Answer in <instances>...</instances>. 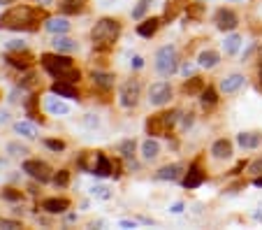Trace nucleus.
I'll return each instance as SVG.
<instances>
[{"mask_svg":"<svg viewBox=\"0 0 262 230\" xmlns=\"http://www.w3.org/2000/svg\"><path fill=\"white\" fill-rule=\"evenodd\" d=\"M40 17H42L40 10H30V7H26V5H19L3 14L0 28H7V30H35Z\"/></svg>","mask_w":262,"mask_h":230,"instance_id":"nucleus-1","label":"nucleus"},{"mask_svg":"<svg viewBox=\"0 0 262 230\" xmlns=\"http://www.w3.org/2000/svg\"><path fill=\"white\" fill-rule=\"evenodd\" d=\"M42 65L44 70L49 72L51 77H56L58 82H79V77H82V72L74 68V63H72L67 56H63L60 51H56V54H42Z\"/></svg>","mask_w":262,"mask_h":230,"instance_id":"nucleus-2","label":"nucleus"},{"mask_svg":"<svg viewBox=\"0 0 262 230\" xmlns=\"http://www.w3.org/2000/svg\"><path fill=\"white\" fill-rule=\"evenodd\" d=\"M119 35H121V23L116 21V19H100V21L93 26V30H91V38H93L95 49H100V51L114 47Z\"/></svg>","mask_w":262,"mask_h":230,"instance_id":"nucleus-3","label":"nucleus"},{"mask_svg":"<svg viewBox=\"0 0 262 230\" xmlns=\"http://www.w3.org/2000/svg\"><path fill=\"white\" fill-rule=\"evenodd\" d=\"M156 70L163 77H169L176 72V49L174 47H160L156 54Z\"/></svg>","mask_w":262,"mask_h":230,"instance_id":"nucleus-4","label":"nucleus"},{"mask_svg":"<svg viewBox=\"0 0 262 230\" xmlns=\"http://www.w3.org/2000/svg\"><path fill=\"white\" fill-rule=\"evenodd\" d=\"M176 114L179 112H163V114H156L151 116V119L146 121V133L148 135H167L169 128L174 126V121H176Z\"/></svg>","mask_w":262,"mask_h":230,"instance_id":"nucleus-5","label":"nucleus"},{"mask_svg":"<svg viewBox=\"0 0 262 230\" xmlns=\"http://www.w3.org/2000/svg\"><path fill=\"white\" fill-rule=\"evenodd\" d=\"M139 82L137 79H128V82H123L121 84V88H119V103H121V107H135L137 105V100H139Z\"/></svg>","mask_w":262,"mask_h":230,"instance_id":"nucleus-6","label":"nucleus"},{"mask_svg":"<svg viewBox=\"0 0 262 230\" xmlns=\"http://www.w3.org/2000/svg\"><path fill=\"white\" fill-rule=\"evenodd\" d=\"M23 172H26L28 177H33L35 181H40V184H47V181L54 179L51 168L44 163V160H26V163H23Z\"/></svg>","mask_w":262,"mask_h":230,"instance_id":"nucleus-7","label":"nucleus"},{"mask_svg":"<svg viewBox=\"0 0 262 230\" xmlns=\"http://www.w3.org/2000/svg\"><path fill=\"white\" fill-rule=\"evenodd\" d=\"M172 100V86L167 82H156L148 88V103L156 105V107H163Z\"/></svg>","mask_w":262,"mask_h":230,"instance_id":"nucleus-8","label":"nucleus"},{"mask_svg":"<svg viewBox=\"0 0 262 230\" xmlns=\"http://www.w3.org/2000/svg\"><path fill=\"white\" fill-rule=\"evenodd\" d=\"M5 60L10 63L12 68H19V70H28V68L35 63L33 54H28V49H23V51H7Z\"/></svg>","mask_w":262,"mask_h":230,"instance_id":"nucleus-9","label":"nucleus"},{"mask_svg":"<svg viewBox=\"0 0 262 230\" xmlns=\"http://www.w3.org/2000/svg\"><path fill=\"white\" fill-rule=\"evenodd\" d=\"M213 21H216V28H218V30H235L237 28V23H239V19H237V14L232 10H218L216 12V17H213Z\"/></svg>","mask_w":262,"mask_h":230,"instance_id":"nucleus-10","label":"nucleus"},{"mask_svg":"<svg viewBox=\"0 0 262 230\" xmlns=\"http://www.w3.org/2000/svg\"><path fill=\"white\" fill-rule=\"evenodd\" d=\"M181 172H183V165H181V163H172V165L160 168V170L156 172V179H160V181H176L181 177Z\"/></svg>","mask_w":262,"mask_h":230,"instance_id":"nucleus-11","label":"nucleus"},{"mask_svg":"<svg viewBox=\"0 0 262 230\" xmlns=\"http://www.w3.org/2000/svg\"><path fill=\"white\" fill-rule=\"evenodd\" d=\"M237 142H239L241 149H257L262 144V133H255V130L239 133V135H237Z\"/></svg>","mask_w":262,"mask_h":230,"instance_id":"nucleus-12","label":"nucleus"},{"mask_svg":"<svg viewBox=\"0 0 262 230\" xmlns=\"http://www.w3.org/2000/svg\"><path fill=\"white\" fill-rule=\"evenodd\" d=\"M220 63V54L213 49H204L200 51V56H197V65L204 68V70H211V68H216Z\"/></svg>","mask_w":262,"mask_h":230,"instance_id":"nucleus-13","label":"nucleus"},{"mask_svg":"<svg viewBox=\"0 0 262 230\" xmlns=\"http://www.w3.org/2000/svg\"><path fill=\"white\" fill-rule=\"evenodd\" d=\"M44 110L49 112V114H54V116H65V114H70V105L67 103H63V100H58V98H47L44 100Z\"/></svg>","mask_w":262,"mask_h":230,"instance_id":"nucleus-14","label":"nucleus"},{"mask_svg":"<svg viewBox=\"0 0 262 230\" xmlns=\"http://www.w3.org/2000/svg\"><path fill=\"white\" fill-rule=\"evenodd\" d=\"M211 156L218 160L232 158V142H230V140H216L211 147Z\"/></svg>","mask_w":262,"mask_h":230,"instance_id":"nucleus-15","label":"nucleus"},{"mask_svg":"<svg viewBox=\"0 0 262 230\" xmlns=\"http://www.w3.org/2000/svg\"><path fill=\"white\" fill-rule=\"evenodd\" d=\"M114 163H111L107 156H104L102 151H98V158H95V168H93V175L95 177H109L114 175Z\"/></svg>","mask_w":262,"mask_h":230,"instance_id":"nucleus-16","label":"nucleus"},{"mask_svg":"<svg viewBox=\"0 0 262 230\" xmlns=\"http://www.w3.org/2000/svg\"><path fill=\"white\" fill-rule=\"evenodd\" d=\"M244 79H246V77L239 75V72L225 77L223 82H220V91H223V93H235V91H239V88L244 86Z\"/></svg>","mask_w":262,"mask_h":230,"instance_id":"nucleus-17","label":"nucleus"},{"mask_svg":"<svg viewBox=\"0 0 262 230\" xmlns=\"http://www.w3.org/2000/svg\"><path fill=\"white\" fill-rule=\"evenodd\" d=\"M44 28H47L49 33H54V35H63V33L70 30V21H67L65 17H51V19H47Z\"/></svg>","mask_w":262,"mask_h":230,"instance_id":"nucleus-18","label":"nucleus"},{"mask_svg":"<svg viewBox=\"0 0 262 230\" xmlns=\"http://www.w3.org/2000/svg\"><path fill=\"white\" fill-rule=\"evenodd\" d=\"M67 207H70V200H65V198H49L42 203V209L49 214H63Z\"/></svg>","mask_w":262,"mask_h":230,"instance_id":"nucleus-19","label":"nucleus"},{"mask_svg":"<svg viewBox=\"0 0 262 230\" xmlns=\"http://www.w3.org/2000/svg\"><path fill=\"white\" fill-rule=\"evenodd\" d=\"M202 181H204V172L200 170L197 165H191V168H188V175L183 177V186L186 188H197Z\"/></svg>","mask_w":262,"mask_h":230,"instance_id":"nucleus-20","label":"nucleus"},{"mask_svg":"<svg viewBox=\"0 0 262 230\" xmlns=\"http://www.w3.org/2000/svg\"><path fill=\"white\" fill-rule=\"evenodd\" d=\"M51 93L60 95V98H79V95H77V88L72 86L70 82H54Z\"/></svg>","mask_w":262,"mask_h":230,"instance_id":"nucleus-21","label":"nucleus"},{"mask_svg":"<svg viewBox=\"0 0 262 230\" xmlns=\"http://www.w3.org/2000/svg\"><path fill=\"white\" fill-rule=\"evenodd\" d=\"M54 49L60 51V54H72V51H77V42L70 40V38H65V35H56Z\"/></svg>","mask_w":262,"mask_h":230,"instance_id":"nucleus-22","label":"nucleus"},{"mask_svg":"<svg viewBox=\"0 0 262 230\" xmlns=\"http://www.w3.org/2000/svg\"><path fill=\"white\" fill-rule=\"evenodd\" d=\"M84 5H86V0H60L58 3L63 14H79L84 10Z\"/></svg>","mask_w":262,"mask_h":230,"instance_id":"nucleus-23","label":"nucleus"},{"mask_svg":"<svg viewBox=\"0 0 262 230\" xmlns=\"http://www.w3.org/2000/svg\"><path fill=\"white\" fill-rule=\"evenodd\" d=\"M160 28V19H146V21L144 23H139V26H137V33L142 35V38H151V35H156V30H158Z\"/></svg>","mask_w":262,"mask_h":230,"instance_id":"nucleus-24","label":"nucleus"},{"mask_svg":"<svg viewBox=\"0 0 262 230\" xmlns=\"http://www.w3.org/2000/svg\"><path fill=\"white\" fill-rule=\"evenodd\" d=\"M14 130L21 137H26V140H35V137H38V130H35V126L30 121H17V123H14Z\"/></svg>","mask_w":262,"mask_h":230,"instance_id":"nucleus-25","label":"nucleus"},{"mask_svg":"<svg viewBox=\"0 0 262 230\" xmlns=\"http://www.w3.org/2000/svg\"><path fill=\"white\" fill-rule=\"evenodd\" d=\"M158 153H160L158 140H151V137H148V140H144V144H142V156H144V158L153 160L156 156H158Z\"/></svg>","mask_w":262,"mask_h":230,"instance_id":"nucleus-26","label":"nucleus"},{"mask_svg":"<svg viewBox=\"0 0 262 230\" xmlns=\"http://www.w3.org/2000/svg\"><path fill=\"white\" fill-rule=\"evenodd\" d=\"M239 47H241V38L237 33H230L228 38H225V42H223V49H225V54H230V56H235L237 51H239Z\"/></svg>","mask_w":262,"mask_h":230,"instance_id":"nucleus-27","label":"nucleus"},{"mask_svg":"<svg viewBox=\"0 0 262 230\" xmlns=\"http://www.w3.org/2000/svg\"><path fill=\"white\" fill-rule=\"evenodd\" d=\"M188 5V0H167V7H165V17L167 19H174L183 7Z\"/></svg>","mask_w":262,"mask_h":230,"instance_id":"nucleus-28","label":"nucleus"},{"mask_svg":"<svg viewBox=\"0 0 262 230\" xmlns=\"http://www.w3.org/2000/svg\"><path fill=\"white\" fill-rule=\"evenodd\" d=\"M93 82L100 88H111L114 86V75H109V72H93Z\"/></svg>","mask_w":262,"mask_h":230,"instance_id":"nucleus-29","label":"nucleus"},{"mask_svg":"<svg viewBox=\"0 0 262 230\" xmlns=\"http://www.w3.org/2000/svg\"><path fill=\"white\" fill-rule=\"evenodd\" d=\"M204 91V82L200 79V77H193L191 82H186L183 84V93H188V95H195V93H202Z\"/></svg>","mask_w":262,"mask_h":230,"instance_id":"nucleus-30","label":"nucleus"},{"mask_svg":"<svg viewBox=\"0 0 262 230\" xmlns=\"http://www.w3.org/2000/svg\"><path fill=\"white\" fill-rule=\"evenodd\" d=\"M200 95H202V98H200V100H202V105H204V107H211V105H216V100H218V98H216V91H213L211 86H207V88H204V91H202V93H200Z\"/></svg>","mask_w":262,"mask_h":230,"instance_id":"nucleus-31","label":"nucleus"},{"mask_svg":"<svg viewBox=\"0 0 262 230\" xmlns=\"http://www.w3.org/2000/svg\"><path fill=\"white\" fill-rule=\"evenodd\" d=\"M51 181H54L56 186H67V184H70V172H67V170H58Z\"/></svg>","mask_w":262,"mask_h":230,"instance_id":"nucleus-32","label":"nucleus"},{"mask_svg":"<svg viewBox=\"0 0 262 230\" xmlns=\"http://www.w3.org/2000/svg\"><path fill=\"white\" fill-rule=\"evenodd\" d=\"M7 153H10V156H26L28 149L23 147V144H19V142H10L7 144Z\"/></svg>","mask_w":262,"mask_h":230,"instance_id":"nucleus-33","label":"nucleus"},{"mask_svg":"<svg viewBox=\"0 0 262 230\" xmlns=\"http://www.w3.org/2000/svg\"><path fill=\"white\" fill-rule=\"evenodd\" d=\"M148 5H151V0H139V3H137V7L132 10V19H142L144 12L148 10Z\"/></svg>","mask_w":262,"mask_h":230,"instance_id":"nucleus-34","label":"nucleus"},{"mask_svg":"<svg viewBox=\"0 0 262 230\" xmlns=\"http://www.w3.org/2000/svg\"><path fill=\"white\" fill-rule=\"evenodd\" d=\"M91 195L100 198V200H109L111 193H109V188H107V186H93V188H91Z\"/></svg>","mask_w":262,"mask_h":230,"instance_id":"nucleus-35","label":"nucleus"},{"mask_svg":"<svg viewBox=\"0 0 262 230\" xmlns=\"http://www.w3.org/2000/svg\"><path fill=\"white\" fill-rule=\"evenodd\" d=\"M121 153H123L126 158H132V156H135V142H132V140H126V142L121 144Z\"/></svg>","mask_w":262,"mask_h":230,"instance_id":"nucleus-36","label":"nucleus"},{"mask_svg":"<svg viewBox=\"0 0 262 230\" xmlns=\"http://www.w3.org/2000/svg\"><path fill=\"white\" fill-rule=\"evenodd\" d=\"M5 49L7 51H23L26 49V42H23V40H10V42H5Z\"/></svg>","mask_w":262,"mask_h":230,"instance_id":"nucleus-37","label":"nucleus"},{"mask_svg":"<svg viewBox=\"0 0 262 230\" xmlns=\"http://www.w3.org/2000/svg\"><path fill=\"white\" fill-rule=\"evenodd\" d=\"M3 198L14 203V200H21V191H14V188H3Z\"/></svg>","mask_w":262,"mask_h":230,"instance_id":"nucleus-38","label":"nucleus"},{"mask_svg":"<svg viewBox=\"0 0 262 230\" xmlns=\"http://www.w3.org/2000/svg\"><path fill=\"white\" fill-rule=\"evenodd\" d=\"M44 144H47L51 151H63V149H65V142H60V140H47Z\"/></svg>","mask_w":262,"mask_h":230,"instance_id":"nucleus-39","label":"nucleus"},{"mask_svg":"<svg viewBox=\"0 0 262 230\" xmlns=\"http://www.w3.org/2000/svg\"><path fill=\"white\" fill-rule=\"evenodd\" d=\"M84 123H86L88 128H98L100 126V119L95 114H86V119H84Z\"/></svg>","mask_w":262,"mask_h":230,"instance_id":"nucleus-40","label":"nucleus"},{"mask_svg":"<svg viewBox=\"0 0 262 230\" xmlns=\"http://www.w3.org/2000/svg\"><path fill=\"white\" fill-rule=\"evenodd\" d=\"M0 228L12 230V228H19V223H17V221H10V219H0Z\"/></svg>","mask_w":262,"mask_h":230,"instance_id":"nucleus-41","label":"nucleus"},{"mask_svg":"<svg viewBox=\"0 0 262 230\" xmlns=\"http://www.w3.org/2000/svg\"><path fill=\"white\" fill-rule=\"evenodd\" d=\"M130 65L135 68V70H142V68H144V58H142V56H135V58L130 60Z\"/></svg>","mask_w":262,"mask_h":230,"instance_id":"nucleus-42","label":"nucleus"},{"mask_svg":"<svg viewBox=\"0 0 262 230\" xmlns=\"http://www.w3.org/2000/svg\"><path fill=\"white\" fill-rule=\"evenodd\" d=\"M169 212H172V214H181V212H183V203H174L172 207H169Z\"/></svg>","mask_w":262,"mask_h":230,"instance_id":"nucleus-43","label":"nucleus"},{"mask_svg":"<svg viewBox=\"0 0 262 230\" xmlns=\"http://www.w3.org/2000/svg\"><path fill=\"white\" fill-rule=\"evenodd\" d=\"M251 172H257V175H262V158L255 160V163L251 165Z\"/></svg>","mask_w":262,"mask_h":230,"instance_id":"nucleus-44","label":"nucleus"},{"mask_svg":"<svg viewBox=\"0 0 262 230\" xmlns=\"http://www.w3.org/2000/svg\"><path fill=\"white\" fill-rule=\"evenodd\" d=\"M119 228H137V221H119Z\"/></svg>","mask_w":262,"mask_h":230,"instance_id":"nucleus-45","label":"nucleus"},{"mask_svg":"<svg viewBox=\"0 0 262 230\" xmlns=\"http://www.w3.org/2000/svg\"><path fill=\"white\" fill-rule=\"evenodd\" d=\"M253 219H255L257 223H262V205H260V207L255 209V212H253Z\"/></svg>","mask_w":262,"mask_h":230,"instance_id":"nucleus-46","label":"nucleus"},{"mask_svg":"<svg viewBox=\"0 0 262 230\" xmlns=\"http://www.w3.org/2000/svg\"><path fill=\"white\" fill-rule=\"evenodd\" d=\"M7 121H10V114H7V112L3 110V112H0V126H5Z\"/></svg>","mask_w":262,"mask_h":230,"instance_id":"nucleus-47","label":"nucleus"},{"mask_svg":"<svg viewBox=\"0 0 262 230\" xmlns=\"http://www.w3.org/2000/svg\"><path fill=\"white\" fill-rule=\"evenodd\" d=\"M193 70H195V68H193V65H188V63H186V65H183V68H181V72H183V75H193Z\"/></svg>","mask_w":262,"mask_h":230,"instance_id":"nucleus-48","label":"nucleus"},{"mask_svg":"<svg viewBox=\"0 0 262 230\" xmlns=\"http://www.w3.org/2000/svg\"><path fill=\"white\" fill-rule=\"evenodd\" d=\"M253 186L262 188V175H260V177H255V179H253Z\"/></svg>","mask_w":262,"mask_h":230,"instance_id":"nucleus-49","label":"nucleus"},{"mask_svg":"<svg viewBox=\"0 0 262 230\" xmlns=\"http://www.w3.org/2000/svg\"><path fill=\"white\" fill-rule=\"evenodd\" d=\"M102 5H111V3H116V0H100Z\"/></svg>","mask_w":262,"mask_h":230,"instance_id":"nucleus-50","label":"nucleus"},{"mask_svg":"<svg viewBox=\"0 0 262 230\" xmlns=\"http://www.w3.org/2000/svg\"><path fill=\"white\" fill-rule=\"evenodd\" d=\"M257 77H260V84H262V63H260V70H257Z\"/></svg>","mask_w":262,"mask_h":230,"instance_id":"nucleus-51","label":"nucleus"},{"mask_svg":"<svg viewBox=\"0 0 262 230\" xmlns=\"http://www.w3.org/2000/svg\"><path fill=\"white\" fill-rule=\"evenodd\" d=\"M7 3H12V0H0V5H7Z\"/></svg>","mask_w":262,"mask_h":230,"instance_id":"nucleus-52","label":"nucleus"},{"mask_svg":"<svg viewBox=\"0 0 262 230\" xmlns=\"http://www.w3.org/2000/svg\"><path fill=\"white\" fill-rule=\"evenodd\" d=\"M230 3H241V0H230Z\"/></svg>","mask_w":262,"mask_h":230,"instance_id":"nucleus-53","label":"nucleus"},{"mask_svg":"<svg viewBox=\"0 0 262 230\" xmlns=\"http://www.w3.org/2000/svg\"><path fill=\"white\" fill-rule=\"evenodd\" d=\"M260 54H262V49H260Z\"/></svg>","mask_w":262,"mask_h":230,"instance_id":"nucleus-54","label":"nucleus"}]
</instances>
